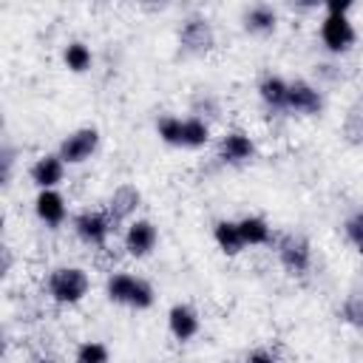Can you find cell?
Returning a JSON list of instances; mask_svg holds the SVG:
<instances>
[{
  "label": "cell",
  "instance_id": "2",
  "mask_svg": "<svg viewBox=\"0 0 363 363\" xmlns=\"http://www.w3.org/2000/svg\"><path fill=\"white\" fill-rule=\"evenodd\" d=\"M91 289V278L82 267H57L48 275V295L62 303V306H74L79 303Z\"/></svg>",
  "mask_w": 363,
  "mask_h": 363
},
{
  "label": "cell",
  "instance_id": "26",
  "mask_svg": "<svg viewBox=\"0 0 363 363\" xmlns=\"http://www.w3.org/2000/svg\"><path fill=\"white\" fill-rule=\"evenodd\" d=\"M326 14H343V17H349V11H352V0H326Z\"/></svg>",
  "mask_w": 363,
  "mask_h": 363
},
{
  "label": "cell",
  "instance_id": "24",
  "mask_svg": "<svg viewBox=\"0 0 363 363\" xmlns=\"http://www.w3.org/2000/svg\"><path fill=\"white\" fill-rule=\"evenodd\" d=\"M343 233H346V241L363 255V210H354V213L343 221Z\"/></svg>",
  "mask_w": 363,
  "mask_h": 363
},
{
  "label": "cell",
  "instance_id": "23",
  "mask_svg": "<svg viewBox=\"0 0 363 363\" xmlns=\"http://www.w3.org/2000/svg\"><path fill=\"white\" fill-rule=\"evenodd\" d=\"M343 320H346L349 326H354V329L363 332V292H360V289L352 292V295L343 301Z\"/></svg>",
  "mask_w": 363,
  "mask_h": 363
},
{
  "label": "cell",
  "instance_id": "12",
  "mask_svg": "<svg viewBox=\"0 0 363 363\" xmlns=\"http://www.w3.org/2000/svg\"><path fill=\"white\" fill-rule=\"evenodd\" d=\"M28 176H31V182H34L40 190H57V184H60L62 176H65V162H62L57 153H45V156H40V159L31 164Z\"/></svg>",
  "mask_w": 363,
  "mask_h": 363
},
{
  "label": "cell",
  "instance_id": "15",
  "mask_svg": "<svg viewBox=\"0 0 363 363\" xmlns=\"http://www.w3.org/2000/svg\"><path fill=\"white\" fill-rule=\"evenodd\" d=\"M258 96L264 99L267 108L272 111H286V96H289V82L278 74H267L258 82Z\"/></svg>",
  "mask_w": 363,
  "mask_h": 363
},
{
  "label": "cell",
  "instance_id": "4",
  "mask_svg": "<svg viewBox=\"0 0 363 363\" xmlns=\"http://www.w3.org/2000/svg\"><path fill=\"white\" fill-rule=\"evenodd\" d=\"M96 147H99V130L96 128H77L74 133H68L60 142L57 156L65 164H82L96 153Z\"/></svg>",
  "mask_w": 363,
  "mask_h": 363
},
{
  "label": "cell",
  "instance_id": "11",
  "mask_svg": "<svg viewBox=\"0 0 363 363\" xmlns=\"http://www.w3.org/2000/svg\"><path fill=\"white\" fill-rule=\"evenodd\" d=\"M167 329H170V335L176 337V340H193L196 335H199V329H201V318H199V312L190 306V303H173L170 309H167Z\"/></svg>",
  "mask_w": 363,
  "mask_h": 363
},
{
  "label": "cell",
  "instance_id": "21",
  "mask_svg": "<svg viewBox=\"0 0 363 363\" xmlns=\"http://www.w3.org/2000/svg\"><path fill=\"white\" fill-rule=\"evenodd\" d=\"M210 142V125H207V119L204 116H184V145L182 147H190V150H196V147H204Z\"/></svg>",
  "mask_w": 363,
  "mask_h": 363
},
{
  "label": "cell",
  "instance_id": "1",
  "mask_svg": "<svg viewBox=\"0 0 363 363\" xmlns=\"http://www.w3.org/2000/svg\"><path fill=\"white\" fill-rule=\"evenodd\" d=\"M105 295L108 301L125 303L133 309H150L156 301V289L145 278H136L130 272H111L105 281Z\"/></svg>",
  "mask_w": 363,
  "mask_h": 363
},
{
  "label": "cell",
  "instance_id": "16",
  "mask_svg": "<svg viewBox=\"0 0 363 363\" xmlns=\"http://www.w3.org/2000/svg\"><path fill=\"white\" fill-rule=\"evenodd\" d=\"M278 26V11L269 3H255L244 11V28L250 34H269Z\"/></svg>",
  "mask_w": 363,
  "mask_h": 363
},
{
  "label": "cell",
  "instance_id": "6",
  "mask_svg": "<svg viewBox=\"0 0 363 363\" xmlns=\"http://www.w3.org/2000/svg\"><path fill=\"white\" fill-rule=\"evenodd\" d=\"M179 45H182L184 54H193V57L207 54L216 45V31H213L210 20H204V17L184 20V26L179 31Z\"/></svg>",
  "mask_w": 363,
  "mask_h": 363
},
{
  "label": "cell",
  "instance_id": "25",
  "mask_svg": "<svg viewBox=\"0 0 363 363\" xmlns=\"http://www.w3.org/2000/svg\"><path fill=\"white\" fill-rule=\"evenodd\" d=\"M11 167H14V147H11V145H3V147H0V170H3V184H9V179H11Z\"/></svg>",
  "mask_w": 363,
  "mask_h": 363
},
{
  "label": "cell",
  "instance_id": "9",
  "mask_svg": "<svg viewBox=\"0 0 363 363\" xmlns=\"http://www.w3.org/2000/svg\"><path fill=\"white\" fill-rule=\"evenodd\" d=\"M323 108V96L320 91L306 82V79H292L289 82V96H286V111L303 113V116H315Z\"/></svg>",
  "mask_w": 363,
  "mask_h": 363
},
{
  "label": "cell",
  "instance_id": "19",
  "mask_svg": "<svg viewBox=\"0 0 363 363\" xmlns=\"http://www.w3.org/2000/svg\"><path fill=\"white\" fill-rule=\"evenodd\" d=\"M62 62H65L68 71L85 74V71L91 68V62H94V54H91V48H88L85 43L74 40V43H68V45L62 48Z\"/></svg>",
  "mask_w": 363,
  "mask_h": 363
},
{
  "label": "cell",
  "instance_id": "3",
  "mask_svg": "<svg viewBox=\"0 0 363 363\" xmlns=\"http://www.w3.org/2000/svg\"><path fill=\"white\" fill-rule=\"evenodd\" d=\"M278 261L289 275H303L312 267V247L301 233H286L275 244Z\"/></svg>",
  "mask_w": 363,
  "mask_h": 363
},
{
  "label": "cell",
  "instance_id": "7",
  "mask_svg": "<svg viewBox=\"0 0 363 363\" xmlns=\"http://www.w3.org/2000/svg\"><path fill=\"white\" fill-rule=\"evenodd\" d=\"M111 230H113L111 216L108 213H99V210H85V213H79L74 218V233L85 244H91V247H105Z\"/></svg>",
  "mask_w": 363,
  "mask_h": 363
},
{
  "label": "cell",
  "instance_id": "10",
  "mask_svg": "<svg viewBox=\"0 0 363 363\" xmlns=\"http://www.w3.org/2000/svg\"><path fill=\"white\" fill-rule=\"evenodd\" d=\"M255 156V142L244 130H227L218 139V159L224 164H247Z\"/></svg>",
  "mask_w": 363,
  "mask_h": 363
},
{
  "label": "cell",
  "instance_id": "22",
  "mask_svg": "<svg viewBox=\"0 0 363 363\" xmlns=\"http://www.w3.org/2000/svg\"><path fill=\"white\" fill-rule=\"evenodd\" d=\"M74 363H111V352L102 340H85L77 346Z\"/></svg>",
  "mask_w": 363,
  "mask_h": 363
},
{
  "label": "cell",
  "instance_id": "5",
  "mask_svg": "<svg viewBox=\"0 0 363 363\" xmlns=\"http://www.w3.org/2000/svg\"><path fill=\"white\" fill-rule=\"evenodd\" d=\"M357 34H354V26L349 17L343 14H323V23H320V43L326 45V51L332 54H343L354 45Z\"/></svg>",
  "mask_w": 363,
  "mask_h": 363
},
{
  "label": "cell",
  "instance_id": "8",
  "mask_svg": "<svg viewBox=\"0 0 363 363\" xmlns=\"http://www.w3.org/2000/svg\"><path fill=\"white\" fill-rule=\"evenodd\" d=\"M156 244H159V230H156L153 221L136 218V221L128 224V230H125V250H128V255L147 258L156 250Z\"/></svg>",
  "mask_w": 363,
  "mask_h": 363
},
{
  "label": "cell",
  "instance_id": "14",
  "mask_svg": "<svg viewBox=\"0 0 363 363\" xmlns=\"http://www.w3.org/2000/svg\"><path fill=\"white\" fill-rule=\"evenodd\" d=\"M139 201H142V193H139L133 184H122V187H116L113 196L108 199V216H111V221L116 224V221L130 218V216L136 213Z\"/></svg>",
  "mask_w": 363,
  "mask_h": 363
},
{
  "label": "cell",
  "instance_id": "29",
  "mask_svg": "<svg viewBox=\"0 0 363 363\" xmlns=\"http://www.w3.org/2000/svg\"><path fill=\"white\" fill-rule=\"evenodd\" d=\"M31 363H57L51 354H37V357H31Z\"/></svg>",
  "mask_w": 363,
  "mask_h": 363
},
{
  "label": "cell",
  "instance_id": "27",
  "mask_svg": "<svg viewBox=\"0 0 363 363\" xmlns=\"http://www.w3.org/2000/svg\"><path fill=\"white\" fill-rule=\"evenodd\" d=\"M244 363H278V360H275V354H272L269 349H252V352L244 357Z\"/></svg>",
  "mask_w": 363,
  "mask_h": 363
},
{
  "label": "cell",
  "instance_id": "17",
  "mask_svg": "<svg viewBox=\"0 0 363 363\" xmlns=\"http://www.w3.org/2000/svg\"><path fill=\"white\" fill-rule=\"evenodd\" d=\"M238 230L247 247H264L272 241V227L264 216H244L238 218Z\"/></svg>",
  "mask_w": 363,
  "mask_h": 363
},
{
  "label": "cell",
  "instance_id": "20",
  "mask_svg": "<svg viewBox=\"0 0 363 363\" xmlns=\"http://www.w3.org/2000/svg\"><path fill=\"white\" fill-rule=\"evenodd\" d=\"M156 133L164 145H173V147H182L184 145V119L182 116H173V113H164L156 119Z\"/></svg>",
  "mask_w": 363,
  "mask_h": 363
},
{
  "label": "cell",
  "instance_id": "18",
  "mask_svg": "<svg viewBox=\"0 0 363 363\" xmlns=\"http://www.w3.org/2000/svg\"><path fill=\"white\" fill-rule=\"evenodd\" d=\"M213 238H216V244H218V250H221L224 255H238V252L247 247L244 238H241L238 221H230V218L216 221V227H213Z\"/></svg>",
  "mask_w": 363,
  "mask_h": 363
},
{
  "label": "cell",
  "instance_id": "28",
  "mask_svg": "<svg viewBox=\"0 0 363 363\" xmlns=\"http://www.w3.org/2000/svg\"><path fill=\"white\" fill-rule=\"evenodd\" d=\"M9 267H11V252L3 247V267H0V272L6 275V272H9Z\"/></svg>",
  "mask_w": 363,
  "mask_h": 363
},
{
  "label": "cell",
  "instance_id": "13",
  "mask_svg": "<svg viewBox=\"0 0 363 363\" xmlns=\"http://www.w3.org/2000/svg\"><path fill=\"white\" fill-rule=\"evenodd\" d=\"M34 213L43 224L48 227H60L68 216V207H65V199L60 190H40L37 199H34Z\"/></svg>",
  "mask_w": 363,
  "mask_h": 363
}]
</instances>
